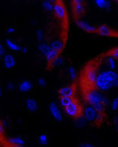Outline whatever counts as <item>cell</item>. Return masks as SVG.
I'll return each mask as SVG.
<instances>
[{"label": "cell", "instance_id": "cell-1", "mask_svg": "<svg viewBox=\"0 0 118 147\" xmlns=\"http://www.w3.org/2000/svg\"><path fill=\"white\" fill-rule=\"evenodd\" d=\"M95 85L100 91H108L118 87V74L113 70L101 72L97 74Z\"/></svg>", "mask_w": 118, "mask_h": 147}, {"label": "cell", "instance_id": "cell-2", "mask_svg": "<svg viewBox=\"0 0 118 147\" xmlns=\"http://www.w3.org/2000/svg\"><path fill=\"white\" fill-rule=\"evenodd\" d=\"M86 100L91 106L95 108L99 113H102L106 105L110 104V102L105 98L98 89H92L87 92L86 95Z\"/></svg>", "mask_w": 118, "mask_h": 147}, {"label": "cell", "instance_id": "cell-3", "mask_svg": "<svg viewBox=\"0 0 118 147\" xmlns=\"http://www.w3.org/2000/svg\"><path fill=\"white\" fill-rule=\"evenodd\" d=\"M84 116L87 121L95 123L99 122L102 119V113L98 112L92 106H87L84 108Z\"/></svg>", "mask_w": 118, "mask_h": 147}, {"label": "cell", "instance_id": "cell-4", "mask_svg": "<svg viewBox=\"0 0 118 147\" xmlns=\"http://www.w3.org/2000/svg\"><path fill=\"white\" fill-rule=\"evenodd\" d=\"M64 109H65V113L71 117L76 118V117H77L78 116L82 114V109L76 100H74L69 105H68L66 107H65Z\"/></svg>", "mask_w": 118, "mask_h": 147}, {"label": "cell", "instance_id": "cell-5", "mask_svg": "<svg viewBox=\"0 0 118 147\" xmlns=\"http://www.w3.org/2000/svg\"><path fill=\"white\" fill-rule=\"evenodd\" d=\"M53 11L55 13L56 17H58V19L61 20H65L67 17V12L66 9L65 8V6L61 3V0H57L55 3H54V9Z\"/></svg>", "mask_w": 118, "mask_h": 147}, {"label": "cell", "instance_id": "cell-6", "mask_svg": "<svg viewBox=\"0 0 118 147\" xmlns=\"http://www.w3.org/2000/svg\"><path fill=\"white\" fill-rule=\"evenodd\" d=\"M49 110L50 113H51L52 117L57 121H61L62 119H63V117H62V114L61 113L59 108L57 106V104L54 102H51L49 104Z\"/></svg>", "mask_w": 118, "mask_h": 147}, {"label": "cell", "instance_id": "cell-7", "mask_svg": "<svg viewBox=\"0 0 118 147\" xmlns=\"http://www.w3.org/2000/svg\"><path fill=\"white\" fill-rule=\"evenodd\" d=\"M3 64L6 69H11L16 65V59L15 57L11 53H7L4 55L3 57Z\"/></svg>", "mask_w": 118, "mask_h": 147}, {"label": "cell", "instance_id": "cell-8", "mask_svg": "<svg viewBox=\"0 0 118 147\" xmlns=\"http://www.w3.org/2000/svg\"><path fill=\"white\" fill-rule=\"evenodd\" d=\"M76 24L80 29H82L83 31H87V32H90V33H92V32H96L97 31V28L95 26L90 24L88 23H87L86 21L81 20H76Z\"/></svg>", "mask_w": 118, "mask_h": 147}, {"label": "cell", "instance_id": "cell-9", "mask_svg": "<svg viewBox=\"0 0 118 147\" xmlns=\"http://www.w3.org/2000/svg\"><path fill=\"white\" fill-rule=\"evenodd\" d=\"M75 93V88L73 86H65L59 89L58 94L60 96H68L72 97Z\"/></svg>", "mask_w": 118, "mask_h": 147}, {"label": "cell", "instance_id": "cell-10", "mask_svg": "<svg viewBox=\"0 0 118 147\" xmlns=\"http://www.w3.org/2000/svg\"><path fill=\"white\" fill-rule=\"evenodd\" d=\"M50 46L52 49L54 50H56L58 53H60L62 49H64V46H65V42L62 39H55L53 40L50 44Z\"/></svg>", "mask_w": 118, "mask_h": 147}, {"label": "cell", "instance_id": "cell-11", "mask_svg": "<svg viewBox=\"0 0 118 147\" xmlns=\"http://www.w3.org/2000/svg\"><path fill=\"white\" fill-rule=\"evenodd\" d=\"M96 77H97V72L95 68L90 67L87 70L86 78L91 84H95Z\"/></svg>", "mask_w": 118, "mask_h": 147}, {"label": "cell", "instance_id": "cell-12", "mask_svg": "<svg viewBox=\"0 0 118 147\" xmlns=\"http://www.w3.org/2000/svg\"><path fill=\"white\" fill-rule=\"evenodd\" d=\"M33 88V84L32 82L28 80H25L23 82H21L19 85V90L22 92H27L30 91Z\"/></svg>", "mask_w": 118, "mask_h": 147}, {"label": "cell", "instance_id": "cell-13", "mask_svg": "<svg viewBox=\"0 0 118 147\" xmlns=\"http://www.w3.org/2000/svg\"><path fill=\"white\" fill-rule=\"evenodd\" d=\"M97 32L98 34H100L102 36H106L110 37L113 36V31H111V29H110L107 26L102 25L100 27H98L97 28Z\"/></svg>", "mask_w": 118, "mask_h": 147}, {"label": "cell", "instance_id": "cell-14", "mask_svg": "<svg viewBox=\"0 0 118 147\" xmlns=\"http://www.w3.org/2000/svg\"><path fill=\"white\" fill-rule=\"evenodd\" d=\"M26 107L28 108V110L32 113L35 112L38 110V107H39L38 102L34 99H32V98L28 99L26 100Z\"/></svg>", "mask_w": 118, "mask_h": 147}, {"label": "cell", "instance_id": "cell-15", "mask_svg": "<svg viewBox=\"0 0 118 147\" xmlns=\"http://www.w3.org/2000/svg\"><path fill=\"white\" fill-rule=\"evenodd\" d=\"M6 44L10 50L14 52H20L21 50V47L20 45H18L17 44L11 40L10 38H6Z\"/></svg>", "mask_w": 118, "mask_h": 147}, {"label": "cell", "instance_id": "cell-16", "mask_svg": "<svg viewBox=\"0 0 118 147\" xmlns=\"http://www.w3.org/2000/svg\"><path fill=\"white\" fill-rule=\"evenodd\" d=\"M8 143L11 146H23L25 145V140L21 139L20 137H14V138H10L8 139Z\"/></svg>", "mask_w": 118, "mask_h": 147}, {"label": "cell", "instance_id": "cell-17", "mask_svg": "<svg viewBox=\"0 0 118 147\" xmlns=\"http://www.w3.org/2000/svg\"><path fill=\"white\" fill-rule=\"evenodd\" d=\"M84 4H73V12L76 17H80L81 15L84 14Z\"/></svg>", "mask_w": 118, "mask_h": 147}, {"label": "cell", "instance_id": "cell-18", "mask_svg": "<svg viewBox=\"0 0 118 147\" xmlns=\"http://www.w3.org/2000/svg\"><path fill=\"white\" fill-rule=\"evenodd\" d=\"M95 4L99 9H105L106 10H110L111 4L108 0H95Z\"/></svg>", "mask_w": 118, "mask_h": 147}, {"label": "cell", "instance_id": "cell-19", "mask_svg": "<svg viewBox=\"0 0 118 147\" xmlns=\"http://www.w3.org/2000/svg\"><path fill=\"white\" fill-rule=\"evenodd\" d=\"M58 54H59L58 52H57L56 50H54V49H52L50 48V49L46 53V54L44 57L46 58L47 62H51L53 59H55L57 57H58Z\"/></svg>", "mask_w": 118, "mask_h": 147}, {"label": "cell", "instance_id": "cell-20", "mask_svg": "<svg viewBox=\"0 0 118 147\" xmlns=\"http://www.w3.org/2000/svg\"><path fill=\"white\" fill-rule=\"evenodd\" d=\"M75 99L72 97H68V96H61L59 102H60L61 106L63 108L66 107L68 105H69L72 102H73Z\"/></svg>", "mask_w": 118, "mask_h": 147}, {"label": "cell", "instance_id": "cell-21", "mask_svg": "<svg viewBox=\"0 0 118 147\" xmlns=\"http://www.w3.org/2000/svg\"><path fill=\"white\" fill-rule=\"evenodd\" d=\"M38 49H39V51L41 53L43 54V56H45L46 53L50 49V46L48 44H46V43H42V44L39 45Z\"/></svg>", "mask_w": 118, "mask_h": 147}, {"label": "cell", "instance_id": "cell-22", "mask_svg": "<svg viewBox=\"0 0 118 147\" xmlns=\"http://www.w3.org/2000/svg\"><path fill=\"white\" fill-rule=\"evenodd\" d=\"M87 120L86 118L84 117V116H82V115H80L78 116L77 117H76V125L79 127H83L86 124Z\"/></svg>", "mask_w": 118, "mask_h": 147}, {"label": "cell", "instance_id": "cell-23", "mask_svg": "<svg viewBox=\"0 0 118 147\" xmlns=\"http://www.w3.org/2000/svg\"><path fill=\"white\" fill-rule=\"evenodd\" d=\"M65 63V59L62 57H57L51 61L52 67H59Z\"/></svg>", "mask_w": 118, "mask_h": 147}, {"label": "cell", "instance_id": "cell-24", "mask_svg": "<svg viewBox=\"0 0 118 147\" xmlns=\"http://www.w3.org/2000/svg\"><path fill=\"white\" fill-rule=\"evenodd\" d=\"M42 6L43 8L46 10L47 12L53 11V9H54V3H51V2H49V1H45L42 3Z\"/></svg>", "mask_w": 118, "mask_h": 147}, {"label": "cell", "instance_id": "cell-25", "mask_svg": "<svg viewBox=\"0 0 118 147\" xmlns=\"http://www.w3.org/2000/svg\"><path fill=\"white\" fill-rule=\"evenodd\" d=\"M68 73L70 77V78L72 81H74L76 79V69L73 67H69L68 68Z\"/></svg>", "mask_w": 118, "mask_h": 147}, {"label": "cell", "instance_id": "cell-26", "mask_svg": "<svg viewBox=\"0 0 118 147\" xmlns=\"http://www.w3.org/2000/svg\"><path fill=\"white\" fill-rule=\"evenodd\" d=\"M108 62H109V64H110V68L112 70H114L116 68V66H117V63H116V58L113 57L112 55L108 57Z\"/></svg>", "mask_w": 118, "mask_h": 147}, {"label": "cell", "instance_id": "cell-27", "mask_svg": "<svg viewBox=\"0 0 118 147\" xmlns=\"http://www.w3.org/2000/svg\"><path fill=\"white\" fill-rule=\"evenodd\" d=\"M39 142L41 145H46L48 143V138L46 134H42L39 136Z\"/></svg>", "mask_w": 118, "mask_h": 147}, {"label": "cell", "instance_id": "cell-28", "mask_svg": "<svg viewBox=\"0 0 118 147\" xmlns=\"http://www.w3.org/2000/svg\"><path fill=\"white\" fill-rule=\"evenodd\" d=\"M35 35H36V38L39 41H42L44 38V32L43 31V30L41 29H39L36 31V33H35Z\"/></svg>", "mask_w": 118, "mask_h": 147}, {"label": "cell", "instance_id": "cell-29", "mask_svg": "<svg viewBox=\"0 0 118 147\" xmlns=\"http://www.w3.org/2000/svg\"><path fill=\"white\" fill-rule=\"evenodd\" d=\"M111 107L113 110H117L118 109V97L113 99V101L111 102Z\"/></svg>", "mask_w": 118, "mask_h": 147}, {"label": "cell", "instance_id": "cell-30", "mask_svg": "<svg viewBox=\"0 0 118 147\" xmlns=\"http://www.w3.org/2000/svg\"><path fill=\"white\" fill-rule=\"evenodd\" d=\"M38 83H39V85L41 86V87H45L46 85V81L43 78H41L38 81Z\"/></svg>", "mask_w": 118, "mask_h": 147}, {"label": "cell", "instance_id": "cell-31", "mask_svg": "<svg viewBox=\"0 0 118 147\" xmlns=\"http://www.w3.org/2000/svg\"><path fill=\"white\" fill-rule=\"evenodd\" d=\"M5 55V48L1 43H0V57H4Z\"/></svg>", "mask_w": 118, "mask_h": 147}, {"label": "cell", "instance_id": "cell-32", "mask_svg": "<svg viewBox=\"0 0 118 147\" xmlns=\"http://www.w3.org/2000/svg\"><path fill=\"white\" fill-rule=\"evenodd\" d=\"M7 88H8L9 90L13 91L15 88V85L13 82H10V83H8V85H7Z\"/></svg>", "mask_w": 118, "mask_h": 147}, {"label": "cell", "instance_id": "cell-33", "mask_svg": "<svg viewBox=\"0 0 118 147\" xmlns=\"http://www.w3.org/2000/svg\"><path fill=\"white\" fill-rule=\"evenodd\" d=\"M15 31H16V29H15V28H14V27H10V28H8L6 29V32H7L8 34H13L14 32H15Z\"/></svg>", "mask_w": 118, "mask_h": 147}, {"label": "cell", "instance_id": "cell-34", "mask_svg": "<svg viewBox=\"0 0 118 147\" xmlns=\"http://www.w3.org/2000/svg\"><path fill=\"white\" fill-rule=\"evenodd\" d=\"M80 146H82V147H92L94 146V145L91 144V143H87V142H84V143H81L80 144Z\"/></svg>", "mask_w": 118, "mask_h": 147}, {"label": "cell", "instance_id": "cell-35", "mask_svg": "<svg viewBox=\"0 0 118 147\" xmlns=\"http://www.w3.org/2000/svg\"><path fill=\"white\" fill-rule=\"evenodd\" d=\"M112 56L116 59H118V48L115 49L112 53Z\"/></svg>", "mask_w": 118, "mask_h": 147}, {"label": "cell", "instance_id": "cell-36", "mask_svg": "<svg viewBox=\"0 0 118 147\" xmlns=\"http://www.w3.org/2000/svg\"><path fill=\"white\" fill-rule=\"evenodd\" d=\"M4 129H5V127L3 126V123L0 122V136H2L4 133Z\"/></svg>", "mask_w": 118, "mask_h": 147}, {"label": "cell", "instance_id": "cell-37", "mask_svg": "<svg viewBox=\"0 0 118 147\" xmlns=\"http://www.w3.org/2000/svg\"><path fill=\"white\" fill-rule=\"evenodd\" d=\"M73 4H84V0H72Z\"/></svg>", "mask_w": 118, "mask_h": 147}, {"label": "cell", "instance_id": "cell-38", "mask_svg": "<svg viewBox=\"0 0 118 147\" xmlns=\"http://www.w3.org/2000/svg\"><path fill=\"white\" fill-rule=\"evenodd\" d=\"M28 51H29V49H28V47H21V50H20L21 53H23L24 54H25L28 53Z\"/></svg>", "mask_w": 118, "mask_h": 147}, {"label": "cell", "instance_id": "cell-39", "mask_svg": "<svg viewBox=\"0 0 118 147\" xmlns=\"http://www.w3.org/2000/svg\"><path fill=\"white\" fill-rule=\"evenodd\" d=\"M45 1H49V2H51V3H55L57 0H45Z\"/></svg>", "mask_w": 118, "mask_h": 147}, {"label": "cell", "instance_id": "cell-40", "mask_svg": "<svg viewBox=\"0 0 118 147\" xmlns=\"http://www.w3.org/2000/svg\"><path fill=\"white\" fill-rule=\"evenodd\" d=\"M2 93H3V90H2V88H1V86H0V96H2Z\"/></svg>", "mask_w": 118, "mask_h": 147}]
</instances>
